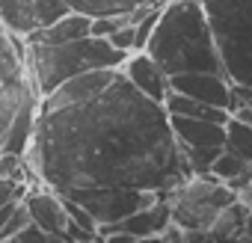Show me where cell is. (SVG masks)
Listing matches in <instances>:
<instances>
[{
    "label": "cell",
    "mask_w": 252,
    "mask_h": 243,
    "mask_svg": "<svg viewBox=\"0 0 252 243\" xmlns=\"http://www.w3.org/2000/svg\"><path fill=\"white\" fill-rule=\"evenodd\" d=\"M27 154L39 181L57 193L77 187L169 193L190 175L163 104L137 92L122 68L95 98L39 113Z\"/></svg>",
    "instance_id": "cell-1"
},
{
    "label": "cell",
    "mask_w": 252,
    "mask_h": 243,
    "mask_svg": "<svg viewBox=\"0 0 252 243\" xmlns=\"http://www.w3.org/2000/svg\"><path fill=\"white\" fill-rule=\"evenodd\" d=\"M143 51L166 74L222 71V60H220L208 15L196 0H169L160 9V18Z\"/></svg>",
    "instance_id": "cell-2"
},
{
    "label": "cell",
    "mask_w": 252,
    "mask_h": 243,
    "mask_svg": "<svg viewBox=\"0 0 252 243\" xmlns=\"http://www.w3.org/2000/svg\"><path fill=\"white\" fill-rule=\"evenodd\" d=\"M27 54H30V80L39 98L80 71L122 68L125 57H128L98 36H83L65 45H27Z\"/></svg>",
    "instance_id": "cell-3"
},
{
    "label": "cell",
    "mask_w": 252,
    "mask_h": 243,
    "mask_svg": "<svg viewBox=\"0 0 252 243\" xmlns=\"http://www.w3.org/2000/svg\"><path fill=\"white\" fill-rule=\"evenodd\" d=\"M222 71L231 83L252 86V0H202Z\"/></svg>",
    "instance_id": "cell-4"
},
{
    "label": "cell",
    "mask_w": 252,
    "mask_h": 243,
    "mask_svg": "<svg viewBox=\"0 0 252 243\" xmlns=\"http://www.w3.org/2000/svg\"><path fill=\"white\" fill-rule=\"evenodd\" d=\"M169 219L178 222L187 231H208L217 219V213L237 199L231 187L217 181L211 172L205 175H187L178 187H172L166 196Z\"/></svg>",
    "instance_id": "cell-5"
},
{
    "label": "cell",
    "mask_w": 252,
    "mask_h": 243,
    "mask_svg": "<svg viewBox=\"0 0 252 243\" xmlns=\"http://www.w3.org/2000/svg\"><path fill=\"white\" fill-rule=\"evenodd\" d=\"M71 202H77L98 225L101 222H119L125 216H131L134 211L163 199L166 193L158 190H134V187H77L60 193Z\"/></svg>",
    "instance_id": "cell-6"
},
{
    "label": "cell",
    "mask_w": 252,
    "mask_h": 243,
    "mask_svg": "<svg viewBox=\"0 0 252 243\" xmlns=\"http://www.w3.org/2000/svg\"><path fill=\"white\" fill-rule=\"evenodd\" d=\"M21 199H24V205H27L30 222H36V225L45 228L48 234H57V237H63L65 243H95V240H98L95 234L83 231V228L71 219V213H68V208H65V199H63L57 190L39 184V187H27Z\"/></svg>",
    "instance_id": "cell-7"
},
{
    "label": "cell",
    "mask_w": 252,
    "mask_h": 243,
    "mask_svg": "<svg viewBox=\"0 0 252 243\" xmlns=\"http://www.w3.org/2000/svg\"><path fill=\"white\" fill-rule=\"evenodd\" d=\"M33 92V80L27 77V65L18 54L15 36L6 30L0 33V146L12 125V119L21 107V101Z\"/></svg>",
    "instance_id": "cell-8"
},
{
    "label": "cell",
    "mask_w": 252,
    "mask_h": 243,
    "mask_svg": "<svg viewBox=\"0 0 252 243\" xmlns=\"http://www.w3.org/2000/svg\"><path fill=\"white\" fill-rule=\"evenodd\" d=\"M68 6L63 0H0V24L15 39H27L33 30L60 18Z\"/></svg>",
    "instance_id": "cell-9"
},
{
    "label": "cell",
    "mask_w": 252,
    "mask_h": 243,
    "mask_svg": "<svg viewBox=\"0 0 252 243\" xmlns=\"http://www.w3.org/2000/svg\"><path fill=\"white\" fill-rule=\"evenodd\" d=\"M119 68H92V71H80L68 80H63L60 86H54L48 95L39 98V113H51V110H63L71 104H83L89 98H95L98 92H104L113 80H116Z\"/></svg>",
    "instance_id": "cell-10"
},
{
    "label": "cell",
    "mask_w": 252,
    "mask_h": 243,
    "mask_svg": "<svg viewBox=\"0 0 252 243\" xmlns=\"http://www.w3.org/2000/svg\"><path fill=\"white\" fill-rule=\"evenodd\" d=\"M169 89L231 113V80L222 71H181V74H169Z\"/></svg>",
    "instance_id": "cell-11"
},
{
    "label": "cell",
    "mask_w": 252,
    "mask_h": 243,
    "mask_svg": "<svg viewBox=\"0 0 252 243\" xmlns=\"http://www.w3.org/2000/svg\"><path fill=\"white\" fill-rule=\"evenodd\" d=\"M122 74L131 80V86H134L137 92H143L146 98L163 104V98H166V92H169V74H166L146 51H134V54L125 57Z\"/></svg>",
    "instance_id": "cell-12"
},
{
    "label": "cell",
    "mask_w": 252,
    "mask_h": 243,
    "mask_svg": "<svg viewBox=\"0 0 252 243\" xmlns=\"http://www.w3.org/2000/svg\"><path fill=\"white\" fill-rule=\"evenodd\" d=\"M92 27V15L86 12H77V9H65L60 18H54L51 24L33 30L24 42L27 45H65V42H77L83 36H92L89 33Z\"/></svg>",
    "instance_id": "cell-13"
},
{
    "label": "cell",
    "mask_w": 252,
    "mask_h": 243,
    "mask_svg": "<svg viewBox=\"0 0 252 243\" xmlns=\"http://www.w3.org/2000/svg\"><path fill=\"white\" fill-rule=\"evenodd\" d=\"M169 128L175 134V143L184 149H202V146H217L222 149L225 140V125L211 119H187V116H169Z\"/></svg>",
    "instance_id": "cell-14"
},
{
    "label": "cell",
    "mask_w": 252,
    "mask_h": 243,
    "mask_svg": "<svg viewBox=\"0 0 252 243\" xmlns=\"http://www.w3.org/2000/svg\"><path fill=\"white\" fill-rule=\"evenodd\" d=\"M36 122H39V92L33 89L21 101V107H18V113H15V119H12V125H9L0 149L12 152V154H27L30 143H33V134H36Z\"/></svg>",
    "instance_id": "cell-15"
},
{
    "label": "cell",
    "mask_w": 252,
    "mask_h": 243,
    "mask_svg": "<svg viewBox=\"0 0 252 243\" xmlns=\"http://www.w3.org/2000/svg\"><path fill=\"white\" fill-rule=\"evenodd\" d=\"M163 110L166 116H187V119H211V122H220V125H225L228 122V110H220V107H211V104H202L190 95H181V92H166L163 98Z\"/></svg>",
    "instance_id": "cell-16"
},
{
    "label": "cell",
    "mask_w": 252,
    "mask_h": 243,
    "mask_svg": "<svg viewBox=\"0 0 252 243\" xmlns=\"http://www.w3.org/2000/svg\"><path fill=\"white\" fill-rule=\"evenodd\" d=\"M211 175L237 193V190H243L246 184H252V163L222 149V152L217 154V160L211 163Z\"/></svg>",
    "instance_id": "cell-17"
},
{
    "label": "cell",
    "mask_w": 252,
    "mask_h": 243,
    "mask_svg": "<svg viewBox=\"0 0 252 243\" xmlns=\"http://www.w3.org/2000/svg\"><path fill=\"white\" fill-rule=\"evenodd\" d=\"M246 213H249V208H246L240 199H234L231 205H225V208L217 213V219H214V225L208 228V234H211L214 240H225V237L243 234V222H246Z\"/></svg>",
    "instance_id": "cell-18"
},
{
    "label": "cell",
    "mask_w": 252,
    "mask_h": 243,
    "mask_svg": "<svg viewBox=\"0 0 252 243\" xmlns=\"http://www.w3.org/2000/svg\"><path fill=\"white\" fill-rule=\"evenodd\" d=\"M68 9L86 12V15H128L131 9H137L140 3H149V0H63Z\"/></svg>",
    "instance_id": "cell-19"
},
{
    "label": "cell",
    "mask_w": 252,
    "mask_h": 243,
    "mask_svg": "<svg viewBox=\"0 0 252 243\" xmlns=\"http://www.w3.org/2000/svg\"><path fill=\"white\" fill-rule=\"evenodd\" d=\"M222 149L252 163V125L240 122L237 116H228V122H225V140H222Z\"/></svg>",
    "instance_id": "cell-20"
},
{
    "label": "cell",
    "mask_w": 252,
    "mask_h": 243,
    "mask_svg": "<svg viewBox=\"0 0 252 243\" xmlns=\"http://www.w3.org/2000/svg\"><path fill=\"white\" fill-rule=\"evenodd\" d=\"M27 154H12L0 149V178H15L27 184Z\"/></svg>",
    "instance_id": "cell-21"
},
{
    "label": "cell",
    "mask_w": 252,
    "mask_h": 243,
    "mask_svg": "<svg viewBox=\"0 0 252 243\" xmlns=\"http://www.w3.org/2000/svg\"><path fill=\"white\" fill-rule=\"evenodd\" d=\"M24 225H30V213H27V205H24V199H18V202H15V208H12V213L3 219V225H0V243H3V240H9L12 234H18Z\"/></svg>",
    "instance_id": "cell-22"
},
{
    "label": "cell",
    "mask_w": 252,
    "mask_h": 243,
    "mask_svg": "<svg viewBox=\"0 0 252 243\" xmlns=\"http://www.w3.org/2000/svg\"><path fill=\"white\" fill-rule=\"evenodd\" d=\"M3 243H65V240L57 237V234H48L45 228H39L36 222H30V225H24L18 234H12V237L3 240Z\"/></svg>",
    "instance_id": "cell-23"
},
{
    "label": "cell",
    "mask_w": 252,
    "mask_h": 243,
    "mask_svg": "<svg viewBox=\"0 0 252 243\" xmlns=\"http://www.w3.org/2000/svg\"><path fill=\"white\" fill-rule=\"evenodd\" d=\"M122 24H128V15H95L92 18V27L89 33L98 36V39H107L110 33H116Z\"/></svg>",
    "instance_id": "cell-24"
},
{
    "label": "cell",
    "mask_w": 252,
    "mask_h": 243,
    "mask_svg": "<svg viewBox=\"0 0 252 243\" xmlns=\"http://www.w3.org/2000/svg\"><path fill=\"white\" fill-rule=\"evenodd\" d=\"M107 42L116 48V51H122V54H134L137 51V39H134V24L128 21V24H122L116 33H110L107 36Z\"/></svg>",
    "instance_id": "cell-25"
},
{
    "label": "cell",
    "mask_w": 252,
    "mask_h": 243,
    "mask_svg": "<svg viewBox=\"0 0 252 243\" xmlns=\"http://www.w3.org/2000/svg\"><path fill=\"white\" fill-rule=\"evenodd\" d=\"M27 187H30V184L15 181V178H0V208H3L6 202H12V199H21Z\"/></svg>",
    "instance_id": "cell-26"
},
{
    "label": "cell",
    "mask_w": 252,
    "mask_h": 243,
    "mask_svg": "<svg viewBox=\"0 0 252 243\" xmlns=\"http://www.w3.org/2000/svg\"><path fill=\"white\" fill-rule=\"evenodd\" d=\"M160 240H163V243H187V240H190V231L169 219V222L163 225V231H160Z\"/></svg>",
    "instance_id": "cell-27"
},
{
    "label": "cell",
    "mask_w": 252,
    "mask_h": 243,
    "mask_svg": "<svg viewBox=\"0 0 252 243\" xmlns=\"http://www.w3.org/2000/svg\"><path fill=\"white\" fill-rule=\"evenodd\" d=\"M187 243H217L208 231H190V240Z\"/></svg>",
    "instance_id": "cell-28"
},
{
    "label": "cell",
    "mask_w": 252,
    "mask_h": 243,
    "mask_svg": "<svg viewBox=\"0 0 252 243\" xmlns=\"http://www.w3.org/2000/svg\"><path fill=\"white\" fill-rule=\"evenodd\" d=\"M243 234H246V237L252 240V211L246 213V222H243Z\"/></svg>",
    "instance_id": "cell-29"
},
{
    "label": "cell",
    "mask_w": 252,
    "mask_h": 243,
    "mask_svg": "<svg viewBox=\"0 0 252 243\" xmlns=\"http://www.w3.org/2000/svg\"><path fill=\"white\" fill-rule=\"evenodd\" d=\"M137 243H163V240H160V234H152V237H140Z\"/></svg>",
    "instance_id": "cell-30"
},
{
    "label": "cell",
    "mask_w": 252,
    "mask_h": 243,
    "mask_svg": "<svg viewBox=\"0 0 252 243\" xmlns=\"http://www.w3.org/2000/svg\"><path fill=\"white\" fill-rule=\"evenodd\" d=\"M0 33H3V24H0Z\"/></svg>",
    "instance_id": "cell-31"
},
{
    "label": "cell",
    "mask_w": 252,
    "mask_h": 243,
    "mask_svg": "<svg viewBox=\"0 0 252 243\" xmlns=\"http://www.w3.org/2000/svg\"><path fill=\"white\" fill-rule=\"evenodd\" d=\"M95 243H98V240H95Z\"/></svg>",
    "instance_id": "cell-32"
}]
</instances>
